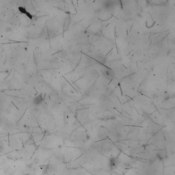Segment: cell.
Here are the masks:
<instances>
[{
	"label": "cell",
	"mask_w": 175,
	"mask_h": 175,
	"mask_svg": "<svg viewBox=\"0 0 175 175\" xmlns=\"http://www.w3.org/2000/svg\"><path fill=\"white\" fill-rule=\"evenodd\" d=\"M47 34L50 39H55L61 34L62 30V26L59 21L53 19L50 20L47 23Z\"/></svg>",
	"instance_id": "6da1fadb"
}]
</instances>
